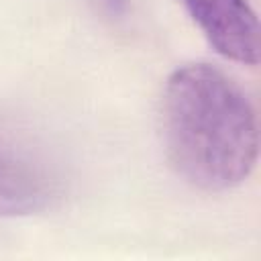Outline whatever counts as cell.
I'll return each mask as SVG.
<instances>
[{
    "mask_svg": "<svg viewBox=\"0 0 261 261\" xmlns=\"http://www.w3.org/2000/svg\"><path fill=\"white\" fill-rule=\"evenodd\" d=\"M59 177L27 139L0 126V218L37 214L53 204Z\"/></svg>",
    "mask_w": 261,
    "mask_h": 261,
    "instance_id": "obj_2",
    "label": "cell"
},
{
    "mask_svg": "<svg viewBox=\"0 0 261 261\" xmlns=\"http://www.w3.org/2000/svg\"><path fill=\"white\" fill-rule=\"evenodd\" d=\"M181 4L216 53L257 65L259 22L247 0H181Z\"/></svg>",
    "mask_w": 261,
    "mask_h": 261,
    "instance_id": "obj_3",
    "label": "cell"
},
{
    "mask_svg": "<svg viewBox=\"0 0 261 261\" xmlns=\"http://www.w3.org/2000/svg\"><path fill=\"white\" fill-rule=\"evenodd\" d=\"M100 8L110 18H124L130 6V0H98Z\"/></svg>",
    "mask_w": 261,
    "mask_h": 261,
    "instance_id": "obj_4",
    "label": "cell"
},
{
    "mask_svg": "<svg viewBox=\"0 0 261 261\" xmlns=\"http://www.w3.org/2000/svg\"><path fill=\"white\" fill-rule=\"evenodd\" d=\"M161 130L171 167L194 188L224 192L255 169V106L239 82L212 63L171 71L161 96Z\"/></svg>",
    "mask_w": 261,
    "mask_h": 261,
    "instance_id": "obj_1",
    "label": "cell"
}]
</instances>
